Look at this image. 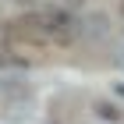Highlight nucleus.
<instances>
[{
  "mask_svg": "<svg viewBox=\"0 0 124 124\" xmlns=\"http://www.w3.org/2000/svg\"><path fill=\"white\" fill-rule=\"evenodd\" d=\"M96 114H99V117H106V121H117V110H114L110 103H96Z\"/></svg>",
  "mask_w": 124,
  "mask_h": 124,
  "instance_id": "2",
  "label": "nucleus"
},
{
  "mask_svg": "<svg viewBox=\"0 0 124 124\" xmlns=\"http://www.w3.org/2000/svg\"><path fill=\"white\" fill-rule=\"evenodd\" d=\"M18 4H29V0H18Z\"/></svg>",
  "mask_w": 124,
  "mask_h": 124,
  "instance_id": "3",
  "label": "nucleus"
},
{
  "mask_svg": "<svg viewBox=\"0 0 124 124\" xmlns=\"http://www.w3.org/2000/svg\"><path fill=\"white\" fill-rule=\"evenodd\" d=\"M78 36V25L71 14H64V11H32V14H21L18 21H11L7 29V39L14 43V46H64V43H71V39Z\"/></svg>",
  "mask_w": 124,
  "mask_h": 124,
  "instance_id": "1",
  "label": "nucleus"
}]
</instances>
